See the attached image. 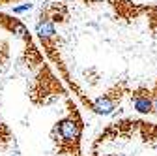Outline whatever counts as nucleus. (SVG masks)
<instances>
[{"label":"nucleus","mask_w":157,"mask_h":156,"mask_svg":"<svg viewBox=\"0 0 157 156\" xmlns=\"http://www.w3.org/2000/svg\"><path fill=\"white\" fill-rule=\"evenodd\" d=\"M36 34L41 38L43 42H47V40H51V38H54L56 30H54L52 19H49V17H41V19H39L37 25H36Z\"/></svg>","instance_id":"4"},{"label":"nucleus","mask_w":157,"mask_h":156,"mask_svg":"<svg viewBox=\"0 0 157 156\" xmlns=\"http://www.w3.org/2000/svg\"><path fill=\"white\" fill-rule=\"evenodd\" d=\"M151 100H153V111H157V94L153 96V98H151Z\"/></svg>","instance_id":"6"},{"label":"nucleus","mask_w":157,"mask_h":156,"mask_svg":"<svg viewBox=\"0 0 157 156\" xmlns=\"http://www.w3.org/2000/svg\"><path fill=\"white\" fill-rule=\"evenodd\" d=\"M131 102H133V107L139 113H142V115H148V113L153 111V100L144 92H135Z\"/></svg>","instance_id":"3"},{"label":"nucleus","mask_w":157,"mask_h":156,"mask_svg":"<svg viewBox=\"0 0 157 156\" xmlns=\"http://www.w3.org/2000/svg\"><path fill=\"white\" fill-rule=\"evenodd\" d=\"M81 130H82L81 122H78V119L73 115L58 121V124H56V132L60 135L62 143H77L81 139Z\"/></svg>","instance_id":"1"},{"label":"nucleus","mask_w":157,"mask_h":156,"mask_svg":"<svg viewBox=\"0 0 157 156\" xmlns=\"http://www.w3.org/2000/svg\"><path fill=\"white\" fill-rule=\"evenodd\" d=\"M30 10H32V4H23V6H15L13 13L19 15V13H25V11H30Z\"/></svg>","instance_id":"5"},{"label":"nucleus","mask_w":157,"mask_h":156,"mask_svg":"<svg viewBox=\"0 0 157 156\" xmlns=\"http://www.w3.org/2000/svg\"><path fill=\"white\" fill-rule=\"evenodd\" d=\"M94 111L99 113V115H112L114 109H116V100L109 94H103V96H97L92 104Z\"/></svg>","instance_id":"2"}]
</instances>
